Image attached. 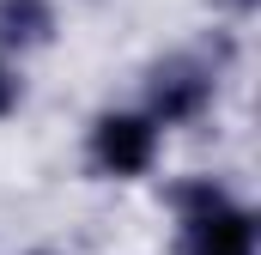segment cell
<instances>
[{"instance_id":"1","label":"cell","mask_w":261,"mask_h":255,"mask_svg":"<svg viewBox=\"0 0 261 255\" xmlns=\"http://www.w3.org/2000/svg\"><path fill=\"white\" fill-rule=\"evenodd\" d=\"M176 207V255H255V213L231 200L225 183L189 176L170 189Z\"/></svg>"},{"instance_id":"2","label":"cell","mask_w":261,"mask_h":255,"mask_svg":"<svg viewBox=\"0 0 261 255\" xmlns=\"http://www.w3.org/2000/svg\"><path fill=\"white\" fill-rule=\"evenodd\" d=\"M219 97V67L200 61V55H164V61L146 67V110L152 128H189L213 110Z\"/></svg>"},{"instance_id":"3","label":"cell","mask_w":261,"mask_h":255,"mask_svg":"<svg viewBox=\"0 0 261 255\" xmlns=\"http://www.w3.org/2000/svg\"><path fill=\"white\" fill-rule=\"evenodd\" d=\"M85 152H91V170L97 176H122L128 183V176H146L158 164V128H152V116H140V110H103L91 122Z\"/></svg>"},{"instance_id":"4","label":"cell","mask_w":261,"mask_h":255,"mask_svg":"<svg viewBox=\"0 0 261 255\" xmlns=\"http://www.w3.org/2000/svg\"><path fill=\"white\" fill-rule=\"evenodd\" d=\"M55 43V6L49 0H0V55H31Z\"/></svg>"},{"instance_id":"5","label":"cell","mask_w":261,"mask_h":255,"mask_svg":"<svg viewBox=\"0 0 261 255\" xmlns=\"http://www.w3.org/2000/svg\"><path fill=\"white\" fill-rule=\"evenodd\" d=\"M18 104H24V79H18V67L0 55V122H6V116H12Z\"/></svg>"},{"instance_id":"6","label":"cell","mask_w":261,"mask_h":255,"mask_svg":"<svg viewBox=\"0 0 261 255\" xmlns=\"http://www.w3.org/2000/svg\"><path fill=\"white\" fill-rule=\"evenodd\" d=\"M231 6H237V12H255V6H261V0H231Z\"/></svg>"},{"instance_id":"7","label":"cell","mask_w":261,"mask_h":255,"mask_svg":"<svg viewBox=\"0 0 261 255\" xmlns=\"http://www.w3.org/2000/svg\"><path fill=\"white\" fill-rule=\"evenodd\" d=\"M31 255H55V249H31Z\"/></svg>"}]
</instances>
